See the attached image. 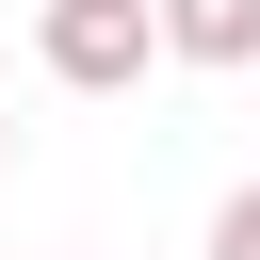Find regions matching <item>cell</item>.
<instances>
[{
    "label": "cell",
    "instance_id": "obj_1",
    "mask_svg": "<svg viewBox=\"0 0 260 260\" xmlns=\"http://www.w3.org/2000/svg\"><path fill=\"white\" fill-rule=\"evenodd\" d=\"M32 65H49L65 98H130V81L179 65V49H162V0H49V16H32Z\"/></svg>",
    "mask_w": 260,
    "mask_h": 260
},
{
    "label": "cell",
    "instance_id": "obj_2",
    "mask_svg": "<svg viewBox=\"0 0 260 260\" xmlns=\"http://www.w3.org/2000/svg\"><path fill=\"white\" fill-rule=\"evenodd\" d=\"M162 49L179 65H260V0H162Z\"/></svg>",
    "mask_w": 260,
    "mask_h": 260
},
{
    "label": "cell",
    "instance_id": "obj_3",
    "mask_svg": "<svg viewBox=\"0 0 260 260\" xmlns=\"http://www.w3.org/2000/svg\"><path fill=\"white\" fill-rule=\"evenodd\" d=\"M211 260H260V179H244V195L211 211Z\"/></svg>",
    "mask_w": 260,
    "mask_h": 260
},
{
    "label": "cell",
    "instance_id": "obj_4",
    "mask_svg": "<svg viewBox=\"0 0 260 260\" xmlns=\"http://www.w3.org/2000/svg\"><path fill=\"white\" fill-rule=\"evenodd\" d=\"M0 162H16V98H0Z\"/></svg>",
    "mask_w": 260,
    "mask_h": 260
}]
</instances>
